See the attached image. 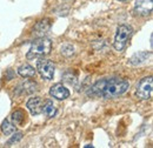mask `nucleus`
<instances>
[{"instance_id": "4", "label": "nucleus", "mask_w": 153, "mask_h": 148, "mask_svg": "<svg viewBox=\"0 0 153 148\" xmlns=\"http://www.w3.org/2000/svg\"><path fill=\"white\" fill-rule=\"evenodd\" d=\"M153 92V79L152 76H145L143 78L139 84L137 85L135 94L141 100H149L152 98Z\"/></svg>"}, {"instance_id": "17", "label": "nucleus", "mask_w": 153, "mask_h": 148, "mask_svg": "<svg viewBox=\"0 0 153 148\" xmlns=\"http://www.w3.org/2000/svg\"><path fill=\"white\" fill-rule=\"evenodd\" d=\"M21 139H22V133H21V132H17V133L14 132V133H13V136L7 141V145H8V146H11L12 144L18 142V141H20Z\"/></svg>"}, {"instance_id": "18", "label": "nucleus", "mask_w": 153, "mask_h": 148, "mask_svg": "<svg viewBox=\"0 0 153 148\" xmlns=\"http://www.w3.org/2000/svg\"><path fill=\"white\" fill-rule=\"evenodd\" d=\"M119 1H126V0H119Z\"/></svg>"}, {"instance_id": "8", "label": "nucleus", "mask_w": 153, "mask_h": 148, "mask_svg": "<svg viewBox=\"0 0 153 148\" xmlns=\"http://www.w3.org/2000/svg\"><path fill=\"white\" fill-rule=\"evenodd\" d=\"M50 94L58 100H65L70 96V91L62 84H56L50 88Z\"/></svg>"}, {"instance_id": "15", "label": "nucleus", "mask_w": 153, "mask_h": 148, "mask_svg": "<svg viewBox=\"0 0 153 148\" xmlns=\"http://www.w3.org/2000/svg\"><path fill=\"white\" fill-rule=\"evenodd\" d=\"M11 119H12V122L14 125H22L25 119H26V114H25V112L21 111V110H17V111H14L12 113Z\"/></svg>"}, {"instance_id": "6", "label": "nucleus", "mask_w": 153, "mask_h": 148, "mask_svg": "<svg viewBox=\"0 0 153 148\" xmlns=\"http://www.w3.org/2000/svg\"><path fill=\"white\" fill-rule=\"evenodd\" d=\"M153 0H135L133 13L139 17H147L152 13Z\"/></svg>"}, {"instance_id": "11", "label": "nucleus", "mask_w": 153, "mask_h": 148, "mask_svg": "<svg viewBox=\"0 0 153 148\" xmlns=\"http://www.w3.org/2000/svg\"><path fill=\"white\" fill-rule=\"evenodd\" d=\"M51 28V22H50V19H44V20H40L36 24L34 28H33V33H36L39 38L44 37Z\"/></svg>"}, {"instance_id": "16", "label": "nucleus", "mask_w": 153, "mask_h": 148, "mask_svg": "<svg viewBox=\"0 0 153 148\" xmlns=\"http://www.w3.org/2000/svg\"><path fill=\"white\" fill-rule=\"evenodd\" d=\"M60 52H61V54L64 56H71L74 53V47H73L71 44H66V45H64V46L61 47Z\"/></svg>"}, {"instance_id": "5", "label": "nucleus", "mask_w": 153, "mask_h": 148, "mask_svg": "<svg viewBox=\"0 0 153 148\" xmlns=\"http://www.w3.org/2000/svg\"><path fill=\"white\" fill-rule=\"evenodd\" d=\"M37 70L40 73V75L46 79V80H52L54 76V71H56V66L54 64L45 58H40L37 62Z\"/></svg>"}, {"instance_id": "12", "label": "nucleus", "mask_w": 153, "mask_h": 148, "mask_svg": "<svg viewBox=\"0 0 153 148\" xmlns=\"http://www.w3.org/2000/svg\"><path fill=\"white\" fill-rule=\"evenodd\" d=\"M18 74L22 78H34L37 74V71L30 64H24L18 68Z\"/></svg>"}, {"instance_id": "3", "label": "nucleus", "mask_w": 153, "mask_h": 148, "mask_svg": "<svg viewBox=\"0 0 153 148\" xmlns=\"http://www.w3.org/2000/svg\"><path fill=\"white\" fill-rule=\"evenodd\" d=\"M132 33H133V30L131 26H128V25H119L118 26L114 42H113V47L115 51L123 52L126 48L130 39L132 37Z\"/></svg>"}, {"instance_id": "7", "label": "nucleus", "mask_w": 153, "mask_h": 148, "mask_svg": "<svg viewBox=\"0 0 153 148\" xmlns=\"http://www.w3.org/2000/svg\"><path fill=\"white\" fill-rule=\"evenodd\" d=\"M36 91H38V84L34 82V81H25V82H21L19 86L17 87L16 90V94L17 95H28V94H32Z\"/></svg>"}, {"instance_id": "13", "label": "nucleus", "mask_w": 153, "mask_h": 148, "mask_svg": "<svg viewBox=\"0 0 153 148\" xmlns=\"http://www.w3.org/2000/svg\"><path fill=\"white\" fill-rule=\"evenodd\" d=\"M56 112H57V110H56V106H54L53 101H51V100L44 101L41 113H44L47 118H53V116L56 115Z\"/></svg>"}, {"instance_id": "2", "label": "nucleus", "mask_w": 153, "mask_h": 148, "mask_svg": "<svg viewBox=\"0 0 153 148\" xmlns=\"http://www.w3.org/2000/svg\"><path fill=\"white\" fill-rule=\"evenodd\" d=\"M51 50H52V41L47 38L40 37L32 44L30 51L26 54V58L28 60L40 59V58L48 56L51 53Z\"/></svg>"}, {"instance_id": "9", "label": "nucleus", "mask_w": 153, "mask_h": 148, "mask_svg": "<svg viewBox=\"0 0 153 148\" xmlns=\"http://www.w3.org/2000/svg\"><path fill=\"white\" fill-rule=\"evenodd\" d=\"M42 105H44V101L41 98L33 96L27 101L26 107L28 108V111L31 112L32 115H39L41 114V111H42Z\"/></svg>"}, {"instance_id": "10", "label": "nucleus", "mask_w": 153, "mask_h": 148, "mask_svg": "<svg viewBox=\"0 0 153 148\" xmlns=\"http://www.w3.org/2000/svg\"><path fill=\"white\" fill-rule=\"evenodd\" d=\"M152 56V53L151 52H146V51H143V52H138L130 58L128 62L130 65L132 66H140L143 64H145L147 60H150Z\"/></svg>"}, {"instance_id": "1", "label": "nucleus", "mask_w": 153, "mask_h": 148, "mask_svg": "<svg viewBox=\"0 0 153 148\" xmlns=\"http://www.w3.org/2000/svg\"><path fill=\"white\" fill-rule=\"evenodd\" d=\"M130 88L128 81L124 79H102L97 81L96 84L88 88L87 95L93 98H105V99H114L124 93H126Z\"/></svg>"}, {"instance_id": "14", "label": "nucleus", "mask_w": 153, "mask_h": 148, "mask_svg": "<svg viewBox=\"0 0 153 148\" xmlns=\"http://www.w3.org/2000/svg\"><path fill=\"white\" fill-rule=\"evenodd\" d=\"M0 128H1V132H2L5 135H11V134H13V133L16 132V126H14V124L11 122L8 119H5V120L1 122Z\"/></svg>"}]
</instances>
